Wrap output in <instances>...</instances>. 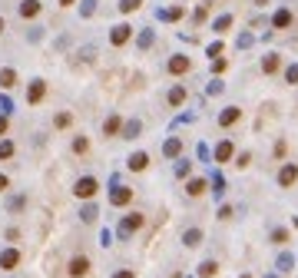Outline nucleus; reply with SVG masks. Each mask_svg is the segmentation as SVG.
I'll use <instances>...</instances> for the list:
<instances>
[{
  "instance_id": "f257e3e1",
  "label": "nucleus",
  "mask_w": 298,
  "mask_h": 278,
  "mask_svg": "<svg viewBox=\"0 0 298 278\" xmlns=\"http://www.w3.org/2000/svg\"><path fill=\"white\" fill-rule=\"evenodd\" d=\"M96 192H99V179H96V176H80V179H76V185H73L76 199H86V202H90Z\"/></svg>"
},
{
  "instance_id": "f03ea898",
  "label": "nucleus",
  "mask_w": 298,
  "mask_h": 278,
  "mask_svg": "<svg viewBox=\"0 0 298 278\" xmlns=\"http://www.w3.org/2000/svg\"><path fill=\"white\" fill-rule=\"evenodd\" d=\"M143 222H146V215H143V212H130V215H123V219H119V229H116V232H119V239H130L132 232H139Z\"/></svg>"
},
{
  "instance_id": "7ed1b4c3",
  "label": "nucleus",
  "mask_w": 298,
  "mask_h": 278,
  "mask_svg": "<svg viewBox=\"0 0 298 278\" xmlns=\"http://www.w3.org/2000/svg\"><path fill=\"white\" fill-rule=\"evenodd\" d=\"M130 40H132V27L130 23H116V27L110 30V43L113 47H126Z\"/></svg>"
},
{
  "instance_id": "20e7f679",
  "label": "nucleus",
  "mask_w": 298,
  "mask_h": 278,
  "mask_svg": "<svg viewBox=\"0 0 298 278\" xmlns=\"http://www.w3.org/2000/svg\"><path fill=\"white\" fill-rule=\"evenodd\" d=\"M166 70H169L172 76H182V73H189V70H192V60H189V56H182V53H176V56H169Z\"/></svg>"
},
{
  "instance_id": "39448f33",
  "label": "nucleus",
  "mask_w": 298,
  "mask_h": 278,
  "mask_svg": "<svg viewBox=\"0 0 298 278\" xmlns=\"http://www.w3.org/2000/svg\"><path fill=\"white\" fill-rule=\"evenodd\" d=\"M298 182V163H281L279 169V185L281 189H288V185Z\"/></svg>"
},
{
  "instance_id": "423d86ee",
  "label": "nucleus",
  "mask_w": 298,
  "mask_h": 278,
  "mask_svg": "<svg viewBox=\"0 0 298 278\" xmlns=\"http://www.w3.org/2000/svg\"><path fill=\"white\" fill-rule=\"evenodd\" d=\"M86 272H90V259H86V255H73L70 265H66V275L70 278H83Z\"/></svg>"
},
{
  "instance_id": "0eeeda50",
  "label": "nucleus",
  "mask_w": 298,
  "mask_h": 278,
  "mask_svg": "<svg viewBox=\"0 0 298 278\" xmlns=\"http://www.w3.org/2000/svg\"><path fill=\"white\" fill-rule=\"evenodd\" d=\"M43 96H47V83H43V80H30V86H27V103L37 106Z\"/></svg>"
},
{
  "instance_id": "6e6552de",
  "label": "nucleus",
  "mask_w": 298,
  "mask_h": 278,
  "mask_svg": "<svg viewBox=\"0 0 298 278\" xmlns=\"http://www.w3.org/2000/svg\"><path fill=\"white\" fill-rule=\"evenodd\" d=\"M202 242H205V232L199 229V225H192V229L182 232V245H186V248H199Z\"/></svg>"
},
{
  "instance_id": "1a4fd4ad",
  "label": "nucleus",
  "mask_w": 298,
  "mask_h": 278,
  "mask_svg": "<svg viewBox=\"0 0 298 278\" xmlns=\"http://www.w3.org/2000/svg\"><path fill=\"white\" fill-rule=\"evenodd\" d=\"M110 202L116 205V209H119V205H130L132 202V189L130 185H116V189L110 192Z\"/></svg>"
},
{
  "instance_id": "9d476101",
  "label": "nucleus",
  "mask_w": 298,
  "mask_h": 278,
  "mask_svg": "<svg viewBox=\"0 0 298 278\" xmlns=\"http://www.w3.org/2000/svg\"><path fill=\"white\" fill-rule=\"evenodd\" d=\"M281 70V53H265L262 56V73L265 76H275Z\"/></svg>"
},
{
  "instance_id": "9b49d317",
  "label": "nucleus",
  "mask_w": 298,
  "mask_h": 278,
  "mask_svg": "<svg viewBox=\"0 0 298 278\" xmlns=\"http://www.w3.org/2000/svg\"><path fill=\"white\" fill-rule=\"evenodd\" d=\"M292 10H288V7H279V10H275V14H272V27H275V30H288V27H292Z\"/></svg>"
},
{
  "instance_id": "f8f14e48",
  "label": "nucleus",
  "mask_w": 298,
  "mask_h": 278,
  "mask_svg": "<svg viewBox=\"0 0 298 278\" xmlns=\"http://www.w3.org/2000/svg\"><path fill=\"white\" fill-rule=\"evenodd\" d=\"M40 10H43V3H40V0H20V7H17V14L23 20H33Z\"/></svg>"
},
{
  "instance_id": "ddd939ff",
  "label": "nucleus",
  "mask_w": 298,
  "mask_h": 278,
  "mask_svg": "<svg viewBox=\"0 0 298 278\" xmlns=\"http://www.w3.org/2000/svg\"><path fill=\"white\" fill-rule=\"evenodd\" d=\"M17 265H20V252L17 248H3V252H0V268H3V272H14Z\"/></svg>"
},
{
  "instance_id": "4468645a",
  "label": "nucleus",
  "mask_w": 298,
  "mask_h": 278,
  "mask_svg": "<svg viewBox=\"0 0 298 278\" xmlns=\"http://www.w3.org/2000/svg\"><path fill=\"white\" fill-rule=\"evenodd\" d=\"M239 119H242V110H239V106H225L222 113H219V126H235V123H239Z\"/></svg>"
},
{
  "instance_id": "2eb2a0df",
  "label": "nucleus",
  "mask_w": 298,
  "mask_h": 278,
  "mask_svg": "<svg viewBox=\"0 0 298 278\" xmlns=\"http://www.w3.org/2000/svg\"><path fill=\"white\" fill-rule=\"evenodd\" d=\"M163 156H166V159H179V156H182V139H179V136H169L166 146H163Z\"/></svg>"
},
{
  "instance_id": "dca6fc26",
  "label": "nucleus",
  "mask_w": 298,
  "mask_h": 278,
  "mask_svg": "<svg viewBox=\"0 0 298 278\" xmlns=\"http://www.w3.org/2000/svg\"><path fill=\"white\" fill-rule=\"evenodd\" d=\"M146 166H149V152H132L130 159H126V169H130V172H143Z\"/></svg>"
},
{
  "instance_id": "f3484780",
  "label": "nucleus",
  "mask_w": 298,
  "mask_h": 278,
  "mask_svg": "<svg viewBox=\"0 0 298 278\" xmlns=\"http://www.w3.org/2000/svg\"><path fill=\"white\" fill-rule=\"evenodd\" d=\"M232 152H235L232 139H222V143L215 146V156H212V159H215V163H229V159H232Z\"/></svg>"
},
{
  "instance_id": "a211bd4d",
  "label": "nucleus",
  "mask_w": 298,
  "mask_h": 278,
  "mask_svg": "<svg viewBox=\"0 0 298 278\" xmlns=\"http://www.w3.org/2000/svg\"><path fill=\"white\" fill-rule=\"evenodd\" d=\"M166 103H169V106H182V103H186V86L176 83V86L166 93Z\"/></svg>"
},
{
  "instance_id": "6ab92c4d",
  "label": "nucleus",
  "mask_w": 298,
  "mask_h": 278,
  "mask_svg": "<svg viewBox=\"0 0 298 278\" xmlns=\"http://www.w3.org/2000/svg\"><path fill=\"white\" fill-rule=\"evenodd\" d=\"M119 132H123V116H116V113H113L110 119L103 123V136H119Z\"/></svg>"
},
{
  "instance_id": "aec40b11",
  "label": "nucleus",
  "mask_w": 298,
  "mask_h": 278,
  "mask_svg": "<svg viewBox=\"0 0 298 278\" xmlns=\"http://www.w3.org/2000/svg\"><path fill=\"white\" fill-rule=\"evenodd\" d=\"M205 189H209L205 179H189V182H186V196H189V199H199Z\"/></svg>"
},
{
  "instance_id": "412c9836",
  "label": "nucleus",
  "mask_w": 298,
  "mask_h": 278,
  "mask_svg": "<svg viewBox=\"0 0 298 278\" xmlns=\"http://www.w3.org/2000/svg\"><path fill=\"white\" fill-rule=\"evenodd\" d=\"M0 86H3V90H14V86H17V70H14V66H3V70H0Z\"/></svg>"
},
{
  "instance_id": "4be33fe9",
  "label": "nucleus",
  "mask_w": 298,
  "mask_h": 278,
  "mask_svg": "<svg viewBox=\"0 0 298 278\" xmlns=\"http://www.w3.org/2000/svg\"><path fill=\"white\" fill-rule=\"evenodd\" d=\"M80 219H83L86 225H93L96 219H99V209H96V202H86V205H83V209H80Z\"/></svg>"
},
{
  "instance_id": "5701e85b",
  "label": "nucleus",
  "mask_w": 298,
  "mask_h": 278,
  "mask_svg": "<svg viewBox=\"0 0 298 278\" xmlns=\"http://www.w3.org/2000/svg\"><path fill=\"white\" fill-rule=\"evenodd\" d=\"M139 132H143V123H139V119H126V123H123V139H136Z\"/></svg>"
},
{
  "instance_id": "b1692460",
  "label": "nucleus",
  "mask_w": 298,
  "mask_h": 278,
  "mask_svg": "<svg viewBox=\"0 0 298 278\" xmlns=\"http://www.w3.org/2000/svg\"><path fill=\"white\" fill-rule=\"evenodd\" d=\"M199 275H202V278H215V275H219V262H215V259H205L202 265H199Z\"/></svg>"
},
{
  "instance_id": "393cba45",
  "label": "nucleus",
  "mask_w": 298,
  "mask_h": 278,
  "mask_svg": "<svg viewBox=\"0 0 298 278\" xmlns=\"http://www.w3.org/2000/svg\"><path fill=\"white\" fill-rule=\"evenodd\" d=\"M232 23H235V20H232V14H222V17L212 23V30H215V33H229V30H232Z\"/></svg>"
},
{
  "instance_id": "a878e982",
  "label": "nucleus",
  "mask_w": 298,
  "mask_h": 278,
  "mask_svg": "<svg viewBox=\"0 0 298 278\" xmlns=\"http://www.w3.org/2000/svg\"><path fill=\"white\" fill-rule=\"evenodd\" d=\"M152 43H156V33H152V30H143V33H139V37H136V47H139V50H149V47H152Z\"/></svg>"
},
{
  "instance_id": "bb28decb",
  "label": "nucleus",
  "mask_w": 298,
  "mask_h": 278,
  "mask_svg": "<svg viewBox=\"0 0 298 278\" xmlns=\"http://www.w3.org/2000/svg\"><path fill=\"white\" fill-rule=\"evenodd\" d=\"M268 239H272V245H285V242H288V229H279V225H275V229L268 232Z\"/></svg>"
},
{
  "instance_id": "cd10ccee",
  "label": "nucleus",
  "mask_w": 298,
  "mask_h": 278,
  "mask_svg": "<svg viewBox=\"0 0 298 278\" xmlns=\"http://www.w3.org/2000/svg\"><path fill=\"white\" fill-rule=\"evenodd\" d=\"M99 0H80V17H93Z\"/></svg>"
},
{
  "instance_id": "c85d7f7f",
  "label": "nucleus",
  "mask_w": 298,
  "mask_h": 278,
  "mask_svg": "<svg viewBox=\"0 0 298 278\" xmlns=\"http://www.w3.org/2000/svg\"><path fill=\"white\" fill-rule=\"evenodd\" d=\"M23 205H27V196H10V199H7V209H10V212H20Z\"/></svg>"
},
{
  "instance_id": "c756f323",
  "label": "nucleus",
  "mask_w": 298,
  "mask_h": 278,
  "mask_svg": "<svg viewBox=\"0 0 298 278\" xmlns=\"http://www.w3.org/2000/svg\"><path fill=\"white\" fill-rule=\"evenodd\" d=\"M139 7H143V0H119V14H132Z\"/></svg>"
},
{
  "instance_id": "7c9ffc66",
  "label": "nucleus",
  "mask_w": 298,
  "mask_h": 278,
  "mask_svg": "<svg viewBox=\"0 0 298 278\" xmlns=\"http://www.w3.org/2000/svg\"><path fill=\"white\" fill-rule=\"evenodd\" d=\"M86 149H90V139H86V136H76V139H73V152H76V156H83Z\"/></svg>"
},
{
  "instance_id": "2f4dec72",
  "label": "nucleus",
  "mask_w": 298,
  "mask_h": 278,
  "mask_svg": "<svg viewBox=\"0 0 298 278\" xmlns=\"http://www.w3.org/2000/svg\"><path fill=\"white\" fill-rule=\"evenodd\" d=\"M70 123H73V116H70V113H56V119H53V126H56V130H66Z\"/></svg>"
},
{
  "instance_id": "473e14b6",
  "label": "nucleus",
  "mask_w": 298,
  "mask_h": 278,
  "mask_svg": "<svg viewBox=\"0 0 298 278\" xmlns=\"http://www.w3.org/2000/svg\"><path fill=\"white\" fill-rule=\"evenodd\" d=\"M189 172H192V163H189V159H179V166H176V179H186Z\"/></svg>"
},
{
  "instance_id": "72a5a7b5",
  "label": "nucleus",
  "mask_w": 298,
  "mask_h": 278,
  "mask_svg": "<svg viewBox=\"0 0 298 278\" xmlns=\"http://www.w3.org/2000/svg\"><path fill=\"white\" fill-rule=\"evenodd\" d=\"M285 83H288V86H298V63H292V66L285 70Z\"/></svg>"
},
{
  "instance_id": "f704fd0d",
  "label": "nucleus",
  "mask_w": 298,
  "mask_h": 278,
  "mask_svg": "<svg viewBox=\"0 0 298 278\" xmlns=\"http://www.w3.org/2000/svg\"><path fill=\"white\" fill-rule=\"evenodd\" d=\"M14 156V143L10 139H0V159H10Z\"/></svg>"
},
{
  "instance_id": "c9c22d12",
  "label": "nucleus",
  "mask_w": 298,
  "mask_h": 278,
  "mask_svg": "<svg viewBox=\"0 0 298 278\" xmlns=\"http://www.w3.org/2000/svg\"><path fill=\"white\" fill-rule=\"evenodd\" d=\"M93 56H96V47H93V43H86V47L80 50V60H83V63H90Z\"/></svg>"
},
{
  "instance_id": "e433bc0d",
  "label": "nucleus",
  "mask_w": 298,
  "mask_h": 278,
  "mask_svg": "<svg viewBox=\"0 0 298 278\" xmlns=\"http://www.w3.org/2000/svg\"><path fill=\"white\" fill-rule=\"evenodd\" d=\"M182 14H186V10H182V7H172V10H166V14H163V17H166V20H179V17H182Z\"/></svg>"
},
{
  "instance_id": "4c0bfd02",
  "label": "nucleus",
  "mask_w": 298,
  "mask_h": 278,
  "mask_svg": "<svg viewBox=\"0 0 298 278\" xmlns=\"http://www.w3.org/2000/svg\"><path fill=\"white\" fill-rule=\"evenodd\" d=\"M292 268V259L288 255H279V272H288Z\"/></svg>"
},
{
  "instance_id": "58836bf2",
  "label": "nucleus",
  "mask_w": 298,
  "mask_h": 278,
  "mask_svg": "<svg viewBox=\"0 0 298 278\" xmlns=\"http://www.w3.org/2000/svg\"><path fill=\"white\" fill-rule=\"evenodd\" d=\"M285 152H288V143H285V139H279V143H275V156H279V159H281Z\"/></svg>"
},
{
  "instance_id": "ea45409f",
  "label": "nucleus",
  "mask_w": 298,
  "mask_h": 278,
  "mask_svg": "<svg viewBox=\"0 0 298 278\" xmlns=\"http://www.w3.org/2000/svg\"><path fill=\"white\" fill-rule=\"evenodd\" d=\"M27 37H30V40H33V43H37V40L43 37V30H40V27H30V33H27Z\"/></svg>"
},
{
  "instance_id": "a19ab883",
  "label": "nucleus",
  "mask_w": 298,
  "mask_h": 278,
  "mask_svg": "<svg viewBox=\"0 0 298 278\" xmlns=\"http://www.w3.org/2000/svg\"><path fill=\"white\" fill-rule=\"evenodd\" d=\"M248 163H252V156H248V152H242V156H239V163H235V166H239V169H245V166H248Z\"/></svg>"
},
{
  "instance_id": "79ce46f5",
  "label": "nucleus",
  "mask_w": 298,
  "mask_h": 278,
  "mask_svg": "<svg viewBox=\"0 0 298 278\" xmlns=\"http://www.w3.org/2000/svg\"><path fill=\"white\" fill-rule=\"evenodd\" d=\"M113 278H136V272H132V268H123V272H116Z\"/></svg>"
},
{
  "instance_id": "37998d69",
  "label": "nucleus",
  "mask_w": 298,
  "mask_h": 278,
  "mask_svg": "<svg viewBox=\"0 0 298 278\" xmlns=\"http://www.w3.org/2000/svg\"><path fill=\"white\" fill-rule=\"evenodd\" d=\"M229 215H232V205H222V209H219V219H222V222H225Z\"/></svg>"
},
{
  "instance_id": "c03bdc74",
  "label": "nucleus",
  "mask_w": 298,
  "mask_h": 278,
  "mask_svg": "<svg viewBox=\"0 0 298 278\" xmlns=\"http://www.w3.org/2000/svg\"><path fill=\"white\" fill-rule=\"evenodd\" d=\"M3 132H7V116L0 113V136H3Z\"/></svg>"
},
{
  "instance_id": "a18cd8bd",
  "label": "nucleus",
  "mask_w": 298,
  "mask_h": 278,
  "mask_svg": "<svg viewBox=\"0 0 298 278\" xmlns=\"http://www.w3.org/2000/svg\"><path fill=\"white\" fill-rule=\"evenodd\" d=\"M7 185H10V179H7V176H3V172H0V192H3V189H7Z\"/></svg>"
},
{
  "instance_id": "49530a36",
  "label": "nucleus",
  "mask_w": 298,
  "mask_h": 278,
  "mask_svg": "<svg viewBox=\"0 0 298 278\" xmlns=\"http://www.w3.org/2000/svg\"><path fill=\"white\" fill-rule=\"evenodd\" d=\"M76 0H60V7H73Z\"/></svg>"
},
{
  "instance_id": "de8ad7c7",
  "label": "nucleus",
  "mask_w": 298,
  "mask_h": 278,
  "mask_svg": "<svg viewBox=\"0 0 298 278\" xmlns=\"http://www.w3.org/2000/svg\"><path fill=\"white\" fill-rule=\"evenodd\" d=\"M265 3H268V0H255V7H265Z\"/></svg>"
},
{
  "instance_id": "09e8293b",
  "label": "nucleus",
  "mask_w": 298,
  "mask_h": 278,
  "mask_svg": "<svg viewBox=\"0 0 298 278\" xmlns=\"http://www.w3.org/2000/svg\"><path fill=\"white\" fill-rule=\"evenodd\" d=\"M0 33H3V17H0Z\"/></svg>"
},
{
  "instance_id": "8fccbe9b",
  "label": "nucleus",
  "mask_w": 298,
  "mask_h": 278,
  "mask_svg": "<svg viewBox=\"0 0 298 278\" xmlns=\"http://www.w3.org/2000/svg\"><path fill=\"white\" fill-rule=\"evenodd\" d=\"M242 278H252V275H242Z\"/></svg>"
}]
</instances>
